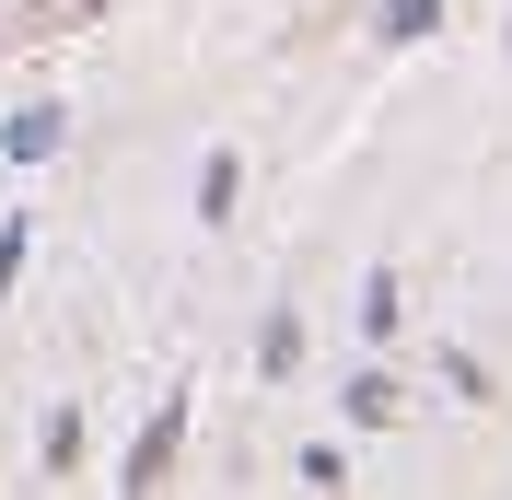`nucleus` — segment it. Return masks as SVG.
<instances>
[{"label": "nucleus", "instance_id": "nucleus-3", "mask_svg": "<svg viewBox=\"0 0 512 500\" xmlns=\"http://www.w3.org/2000/svg\"><path fill=\"white\" fill-rule=\"evenodd\" d=\"M443 24V0H384V35H396V47H408V35H431Z\"/></svg>", "mask_w": 512, "mask_h": 500}, {"label": "nucleus", "instance_id": "nucleus-2", "mask_svg": "<svg viewBox=\"0 0 512 500\" xmlns=\"http://www.w3.org/2000/svg\"><path fill=\"white\" fill-rule=\"evenodd\" d=\"M59 152V105H24V117H12V163H47Z\"/></svg>", "mask_w": 512, "mask_h": 500}, {"label": "nucleus", "instance_id": "nucleus-4", "mask_svg": "<svg viewBox=\"0 0 512 500\" xmlns=\"http://www.w3.org/2000/svg\"><path fill=\"white\" fill-rule=\"evenodd\" d=\"M24 280V221H12V233H0V291Z\"/></svg>", "mask_w": 512, "mask_h": 500}, {"label": "nucleus", "instance_id": "nucleus-1", "mask_svg": "<svg viewBox=\"0 0 512 500\" xmlns=\"http://www.w3.org/2000/svg\"><path fill=\"white\" fill-rule=\"evenodd\" d=\"M175 431H187V407H152V431L128 442V477H117V489H163V477H175Z\"/></svg>", "mask_w": 512, "mask_h": 500}]
</instances>
